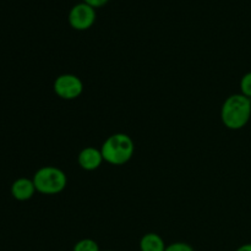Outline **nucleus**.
Instances as JSON below:
<instances>
[{
	"mask_svg": "<svg viewBox=\"0 0 251 251\" xmlns=\"http://www.w3.org/2000/svg\"><path fill=\"white\" fill-rule=\"evenodd\" d=\"M251 118V100L242 93L232 95L225 100L221 108V119L226 127L240 130Z\"/></svg>",
	"mask_w": 251,
	"mask_h": 251,
	"instance_id": "1",
	"label": "nucleus"
},
{
	"mask_svg": "<svg viewBox=\"0 0 251 251\" xmlns=\"http://www.w3.org/2000/svg\"><path fill=\"white\" fill-rule=\"evenodd\" d=\"M135 146L131 137L123 132L113 134L100 147L103 159L112 166H123L134 156Z\"/></svg>",
	"mask_w": 251,
	"mask_h": 251,
	"instance_id": "2",
	"label": "nucleus"
},
{
	"mask_svg": "<svg viewBox=\"0 0 251 251\" xmlns=\"http://www.w3.org/2000/svg\"><path fill=\"white\" fill-rule=\"evenodd\" d=\"M34 186L38 193L43 195H56L60 194L68 185V176L61 171L53 166H46L39 168L34 173Z\"/></svg>",
	"mask_w": 251,
	"mask_h": 251,
	"instance_id": "3",
	"label": "nucleus"
},
{
	"mask_svg": "<svg viewBox=\"0 0 251 251\" xmlns=\"http://www.w3.org/2000/svg\"><path fill=\"white\" fill-rule=\"evenodd\" d=\"M53 90L58 97L65 100H73L83 92V83L80 77L73 74H63L54 81Z\"/></svg>",
	"mask_w": 251,
	"mask_h": 251,
	"instance_id": "4",
	"label": "nucleus"
},
{
	"mask_svg": "<svg viewBox=\"0 0 251 251\" xmlns=\"http://www.w3.org/2000/svg\"><path fill=\"white\" fill-rule=\"evenodd\" d=\"M96 9L85 1L77 2L70 9L68 20L70 26L76 31H86L91 28L96 21Z\"/></svg>",
	"mask_w": 251,
	"mask_h": 251,
	"instance_id": "5",
	"label": "nucleus"
},
{
	"mask_svg": "<svg viewBox=\"0 0 251 251\" xmlns=\"http://www.w3.org/2000/svg\"><path fill=\"white\" fill-rule=\"evenodd\" d=\"M103 161H104V159H103L100 150L92 146L85 147L83 150H81L80 153H78L77 156L78 166H80L83 171L87 172H92L100 168Z\"/></svg>",
	"mask_w": 251,
	"mask_h": 251,
	"instance_id": "6",
	"label": "nucleus"
},
{
	"mask_svg": "<svg viewBox=\"0 0 251 251\" xmlns=\"http://www.w3.org/2000/svg\"><path fill=\"white\" fill-rule=\"evenodd\" d=\"M11 195L17 201H28L33 198L36 193V186L32 179L28 178H19L12 183Z\"/></svg>",
	"mask_w": 251,
	"mask_h": 251,
	"instance_id": "7",
	"label": "nucleus"
},
{
	"mask_svg": "<svg viewBox=\"0 0 251 251\" xmlns=\"http://www.w3.org/2000/svg\"><path fill=\"white\" fill-rule=\"evenodd\" d=\"M166 243L161 235L147 233L140 240V251H166Z\"/></svg>",
	"mask_w": 251,
	"mask_h": 251,
	"instance_id": "8",
	"label": "nucleus"
},
{
	"mask_svg": "<svg viewBox=\"0 0 251 251\" xmlns=\"http://www.w3.org/2000/svg\"><path fill=\"white\" fill-rule=\"evenodd\" d=\"M73 251H100V245L96 240L86 238V239H81L74 245Z\"/></svg>",
	"mask_w": 251,
	"mask_h": 251,
	"instance_id": "9",
	"label": "nucleus"
},
{
	"mask_svg": "<svg viewBox=\"0 0 251 251\" xmlns=\"http://www.w3.org/2000/svg\"><path fill=\"white\" fill-rule=\"evenodd\" d=\"M240 91H242V95L251 100V71L245 74L240 80Z\"/></svg>",
	"mask_w": 251,
	"mask_h": 251,
	"instance_id": "10",
	"label": "nucleus"
},
{
	"mask_svg": "<svg viewBox=\"0 0 251 251\" xmlns=\"http://www.w3.org/2000/svg\"><path fill=\"white\" fill-rule=\"evenodd\" d=\"M166 251H195L193 249V247L186 243L183 242H176V243H172V244L167 245Z\"/></svg>",
	"mask_w": 251,
	"mask_h": 251,
	"instance_id": "11",
	"label": "nucleus"
},
{
	"mask_svg": "<svg viewBox=\"0 0 251 251\" xmlns=\"http://www.w3.org/2000/svg\"><path fill=\"white\" fill-rule=\"evenodd\" d=\"M83 1H85L86 4L91 5L92 7H95V9H97V7L104 6L109 0H83Z\"/></svg>",
	"mask_w": 251,
	"mask_h": 251,
	"instance_id": "12",
	"label": "nucleus"
},
{
	"mask_svg": "<svg viewBox=\"0 0 251 251\" xmlns=\"http://www.w3.org/2000/svg\"><path fill=\"white\" fill-rule=\"evenodd\" d=\"M235 251H251V243H249V244L242 245V247L238 248Z\"/></svg>",
	"mask_w": 251,
	"mask_h": 251,
	"instance_id": "13",
	"label": "nucleus"
},
{
	"mask_svg": "<svg viewBox=\"0 0 251 251\" xmlns=\"http://www.w3.org/2000/svg\"><path fill=\"white\" fill-rule=\"evenodd\" d=\"M108 251H110V250H108Z\"/></svg>",
	"mask_w": 251,
	"mask_h": 251,
	"instance_id": "14",
	"label": "nucleus"
}]
</instances>
